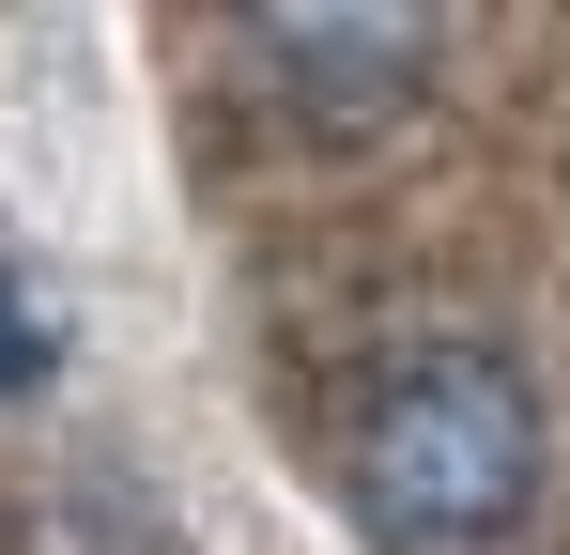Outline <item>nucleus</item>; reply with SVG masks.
Returning <instances> with one entry per match:
<instances>
[{"label":"nucleus","instance_id":"nucleus-1","mask_svg":"<svg viewBox=\"0 0 570 555\" xmlns=\"http://www.w3.org/2000/svg\"><path fill=\"white\" fill-rule=\"evenodd\" d=\"M340 509L385 555H509L540 525V478H556V417H540V370L478 324H401L355 356L340 386Z\"/></svg>","mask_w":570,"mask_h":555},{"label":"nucleus","instance_id":"nucleus-3","mask_svg":"<svg viewBox=\"0 0 570 555\" xmlns=\"http://www.w3.org/2000/svg\"><path fill=\"white\" fill-rule=\"evenodd\" d=\"M47 356H62V324H47V293H31L16 232H0V386H47Z\"/></svg>","mask_w":570,"mask_h":555},{"label":"nucleus","instance_id":"nucleus-2","mask_svg":"<svg viewBox=\"0 0 570 555\" xmlns=\"http://www.w3.org/2000/svg\"><path fill=\"white\" fill-rule=\"evenodd\" d=\"M432 62H448V47H432L416 16H278V31H232V78H263L308 139L385 124V108L432 78Z\"/></svg>","mask_w":570,"mask_h":555}]
</instances>
